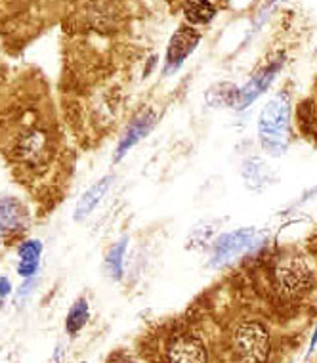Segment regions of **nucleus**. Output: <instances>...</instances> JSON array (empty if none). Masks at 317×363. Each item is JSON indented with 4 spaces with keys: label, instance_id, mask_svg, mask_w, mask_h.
Wrapping results in <instances>:
<instances>
[{
    "label": "nucleus",
    "instance_id": "f257e3e1",
    "mask_svg": "<svg viewBox=\"0 0 317 363\" xmlns=\"http://www.w3.org/2000/svg\"><path fill=\"white\" fill-rule=\"evenodd\" d=\"M0 157L40 214H50L69 194L75 151L62 111L38 77L19 79L0 96Z\"/></svg>",
    "mask_w": 317,
    "mask_h": 363
},
{
    "label": "nucleus",
    "instance_id": "f03ea898",
    "mask_svg": "<svg viewBox=\"0 0 317 363\" xmlns=\"http://www.w3.org/2000/svg\"><path fill=\"white\" fill-rule=\"evenodd\" d=\"M272 333L260 320L237 321L231 331V352L239 363H269Z\"/></svg>",
    "mask_w": 317,
    "mask_h": 363
},
{
    "label": "nucleus",
    "instance_id": "7ed1b4c3",
    "mask_svg": "<svg viewBox=\"0 0 317 363\" xmlns=\"http://www.w3.org/2000/svg\"><path fill=\"white\" fill-rule=\"evenodd\" d=\"M165 363H211V348L199 333L180 329L170 333L162 346Z\"/></svg>",
    "mask_w": 317,
    "mask_h": 363
},
{
    "label": "nucleus",
    "instance_id": "20e7f679",
    "mask_svg": "<svg viewBox=\"0 0 317 363\" xmlns=\"http://www.w3.org/2000/svg\"><path fill=\"white\" fill-rule=\"evenodd\" d=\"M274 285L285 298H299L313 285V274L304 258H281L274 268Z\"/></svg>",
    "mask_w": 317,
    "mask_h": 363
},
{
    "label": "nucleus",
    "instance_id": "39448f33",
    "mask_svg": "<svg viewBox=\"0 0 317 363\" xmlns=\"http://www.w3.org/2000/svg\"><path fill=\"white\" fill-rule=\"evenodd\" d=\"M291 119V107L285 98H274L260 113L258 132L264 147L269 151L285 150L287 128Z\"/></svg>",
    "mask_w": 317,
    "mask_h": 363
},
{
    "label": "nucleus",
    "instance_id": "423d86ee",
    "mask_svg": "<svg viewBox=\"0 0 317 363\" xmlns=\"http://www.w3.org/2000/svg\"><path fill=\"white\" fill-rule=\"evenodd\" d=\"M29 230V213L26 203L13 197L0 199V247H10L26 238Z\"/></svg>",
    "mask_w": 317,
    "mask_h": 363
},
{
    "label": "nucleus",
    "instance_id": "0eeeda50",
    "mask_svg": "<svg viewBox=\"0 0 317 363\" xmlns=\"http://www.w3.org/2000/svg\"><path fill=\"white\" fill-rule=\"evenodd\" d=\"M201 40V33L191 26H182L172 35L167 50V62H165V75H172L180 69L182 63L186 62Z\"/></svg>",
    "mask_w": 317,
    "mask_h": 363
},
{
    "label": "nucleus",
    "instance_id": "6e6552de",
    "mask_svg": "<svg viewBox=\"0 0 317 363\" xmlns=\"http://www.w3.org/2000/svg\"><path fill=\"white\" fill-rule=\"evenodd\" d=\"M155 125H157V115L151 111V109L140 113L136 119L132 121L130 125H128L125 136H123L121 142H118L117 153H115V161H121V159H123V157H125L126 153H128V151H130L132 147L140 142V140L145 138V136L155 128Z\"/></svg>",
    "mask_w": 317,
    "mask_h": 363
},
{
    "label": "nucleus",
    "instance_id": "1a4fd4ad",
    "mask_svg": "<svg viewBox=\"0 0 317 363\" xmlns=\"http://www.w3.org/2000/svg\"><path fill=\"white\" fill-rule=\"evenodd\" d=\"M252 238H255L252 230H239V232L222 235L214 245V255H212L214 264H224L231 258L239 257L247 247H250Z\"/></svg>",
    "mask_w": 317,
    "mask_h": 363
},
{
    "label": "nucleus",
    "instance_id": "9d476101",
    "mask_svg": "<svg viewBox=\"0 0 317 363\" xmlns=\"http://www.w3.org/2000/svg\"><path fill=\"white\" fill-rule=\"evenodd\" d=\"M111 180H113V176L101 178L100 182H96L92 188L88 189L87 194L82 195L75 207V220L81 222V220H84L88 214L92 213L94 208L98 207V203L101 201V197L106 195V191L109 189V186H111Z\"/></svg>",
    "mask_w": 317,
    "mask_h": 363
},
{
    "label": "nucleus",
    "instance_id": "9b49d317",
    "mask_svg": "<svg viewBox=\"0 0 317 363\" xmlns=\"http://www.w3.org/2000/svg\"><path fill=\"white\" fill-rule=\"evenodd\" d=\"M40 252H43L40 241H23V243L19 245V258H21V262L18 266L19 276L31 277L37 274Z\"/></svg>",
    "mask_w": 317,
    "mask_h": 363
},
{
    "label": "nucleus",
    "instance_id": "f8f14e48",
    "mask_svg": "<svg viewBox=\"0 0 317 363\" xmlns=\"http://www.w3.org/2000/svg\"><path fill=\"white\" fill-rule=\"evenodd\" d=\"M277 67H279V63H275V65H272V67H267L264 73H260V75L256 77L255 81H250L247 86L243 88L241 90V100H239V107H247L249 104H252V101L258 98V96L264 92L267 88V84L272 82V79L275 77V71H277Z\"/></svg>",
    "mask_w": 317,
    "mask_h": 363
},
{
    "label": "nucleus",
    "instance_id": "ddd939ff",
    "mask_svg": "<svg viewBox=\"0 0 317 363\" xmlns=\"http://www.w3.org/2000/svg\"><path fill=\"white\" fill-rule=\"evenodd\" d=\"M214 4L211 0H187L184 16L189 26H205L214 18Z\"/></svg>",
    "mask_w": 317,
    "mask_h": 363
},
{
    "label": "nucleus",
    "instance_id": "4468645a",
    "mask_svg": "<svg viewBox=\"0 0 317 363\" xmlns=\"http://www.w3.org/2000/svg\"><path fill=\"white\" fill-rule=\"evenodd\" d=\"M88 318H90L88 302L84 298H79L71 306V310L67 313V320H65V331H67L69 337H77L82 331V327L87 325Z\"/></svg>",
    "mask_w": 317,
    "mask_h": 363
},
{
    "label": "nucleus",
    "instance_id": "2eb2a0df",
    "mask_svg": "<svg viewBox=\"0 0 317 363\" xmlns=\"http://www.w3.org/2000/svg\"><path fill=\"white\" fill-rule=\"evenodd\" d=\"M126 251V239H121L115 247H113L106 258V268L113 279H121L123 277V258Z\"/></svg>",
    "mask_w": 317,
    "mask_h": 363
},
{
    "label": "nucleus",
    "instance_id": "dca6fc26",
    "mask_svg": "<svg viewBox=\"0 0 317 363\" xmlns=\"http://www.w3.org/2000/svg\"><path fill=\"white\" fill-rule=\"evenodd\" d=\"M12 291V285H10V279L6 277H0V302L6 298L8 294Z\"/></svg>",
    "mask_w": 317,
    "mask_h": 363
},
{
    "label": "nucleus",
    "instance_id": "f3484780",
    "mask_svg": "<svg viewBox=\"0 0 317 363\" xmlns=\"http://www.w3.org/2000/svg\"><path fill=\"white\" fill-rule=\"evenodd\" d=\"M6 88H8L6 75H4V73H2V71H0V96L4 94V90H6Z\"/></svg>",
    "mask_w": 317,
    "mask_h": 363
}]
</instances>
